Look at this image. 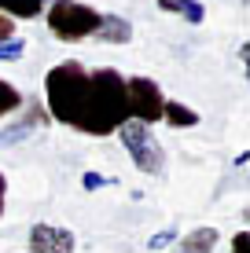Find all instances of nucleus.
Returning <instances> with one entry per match:
<instances>
[{
  "label": "nucleus",
  "mask_w": 250,
  "mask_h": 253,
  "mask_svg": "<svg viewBox=\"0 0 250 253\" xmlns=\"http://www.w3.org/2000/svg\"><path fill=\"white\" fill-rule=\"evenodd\" d=\"M45 107L59 125L85 136H110L129 121L125 77L114 66L89 70L77 59L55 63L45 74Z\"/></svg>",
  "instance_id": "1"
},
{
  "label": "nucleus",
  "mask_w": 250,
  "mask_h": 253,
  "mask_svg": "<svg viewBox=\"0 0 250 253\" xmlns=\"http://www.w3.org/2000/svg\"><path fill=\"white\" fill-rule=\"evenodd\" d=\"M45 22H48V33H51V37L74 44V41H89L92 33H96L100 11H96L92 4H85V0H51Z\"/></svg>",
  "instance_id": "2"
},
{
  "label": "nucleus",
  "mask_w": 250,
  "mask_h": 253,
  "mask_svg": "<svg viewBox=\"0 0 250 253\" xmlns=\"http://www.w3.org/2000/svg\"><path fill=\"white\" fill-rule=\"evenodd\" d=\"M118 139H122V147L129 151V158L140 172H148V176H162V169H166V151H162V143L154 139L151 125H140V121L129 118L122 128H118Z\"/></svg>",
  "instance_id": "3"
},
{
  "label": "nucleus",
  "mask_w": 250,
  "mask_h": 253,
  "mask_svg": "<svg viewBox=\"0 0 250 253\" xmlns=\"http://www.w3.org/2000/svg\"><path fill=\"white\" fill-rule=\"evenodd\" d=\"M125 99H129V118L133 121H140V125L162 121L166 95H162L154 77H125Z\"/></svg>",
  "instance_id": "4"
},
{
  "label": "nucleus",
  "mask_w": 250,
  "mask_h": 253,
  "mask_svg": "<svg viewBox=\"0 0 250 253\" xmlns=\"http://www.w3.org/2000/svg\"><path fill=\"white\" fill-rule=\"evenodd\" d=\"M74 231L59 228V224H33L30 231V253H74Z\"/></svg>",
  "instance_id": "5"
},
{
  "label": "nucleus",
  "mask_w": 250,
  "mask_h": 253,
  "mask_svg": "<svg viewBox=\"0 0 250 253\" xmlns=\"http://www.w3.org/2000/svg\"><path fill=\"white\" fill-rule=\"evenodd\" d=\"M48 121H51L48 110L41 107V103H30V107H26V114L15 121V125H7L4 132H0V147H11V143H22V139H30L41 125H48Z\"/></svg>",
  "instance_id": "6"
},
{
  "label": "nucleus",
  "mask_w": 250,
  "mask_h": 253,
  "mask_svg": "<svg viewBox=\"0 0 250 253\" xmlns=\"http://www.w3.org/2000/svg\"><path fill=\"white\" fill-rule=\"evenodd\" d=\"M92 37L103 41V44H129L133 41V26L122 15H100V26H96Z\"/></svg>",
  "instance_id": "7"
},
{
  "label": "nucleus",
  "mask_w": 250,
  "mask_h": 253,
  "mask_svg": "<svg viewBox=\"0 0 250 253\" xmlns=\"http://www.w3.org/2000/svg\"><path fill=\"white\" fill-rule=\"evenodd\" d=\"M51 4V0H0V15L4 19H41V11Z\"/></svg>",
  "instance_id": "8"
},
{
  "label": "nucleus",
  "mask_w": 250,
  "mask_h": 253,
  "mask_svg": "<svg viewBox=\"0 0 250 253\" xmlns=\"http://www.w3.org/2000/svg\"><path fill=\"white\" fill-rule=\"evenodd\" d=\"M217 228H192L180 239V253H213V246H217Z\"/></svg>",
  "instance_id": "9"
},
{
  "label": "nucleus",
  "mask_w": 250,
  "mask_h": 253,
  "mask_svg": "<svg viewBox=\"0 0 250 253\" xmlns=\"http://www.w3.org/2000/svg\"><path fill=\"white\" fill-rule=\"evenodd\" d=\"M162 121L173 128H195L199 125V114H195L192 107H184V103L177 99H166V107H162Z\"/></svg>",
  "instance_id": "10"
},
{
  "label": "nucleus",
  "mask_w": 250,
  "mask_h": 253,
  "mask_svg": "<svg viewBox=\"0 0 250 253\" xmlns=\"http://www.w3.org/2000/svg\"><path fill=\"white\" fill-rule=\"evenodd\" d=\"M158 7H162V11H169V15H180V19H188L192 26L206 22V7L199 4V0H158Z\"/></svg>",
  "instance_id": "11"
},
{
  "label": "nucleus",
  "mask_w": 250,
  "mask_h": 253,
  "mask_svg": "<svg viewBox=\"0 0 250 253\" xmlns=\"http://www.w3.org/2000/svg\"><path fill=\"white\" fill-rule=\"evenodd\" d=\"M22 92L15 88L11 81H4V77H0V118H7V114H15V110H22Z\"/></svg>",
  "instance_id": "12"
},
{
  "label": "nucleus",
  "mask_w": 250,
  "mask_h": 253,
  "mask_svg": "<svg viewBox=\"0 0 250 253\" xmlns=\"http://www.w3.org/2000/svg\"><path fill=\"white\" fill-rule=\"evenodd\" d=\"M22 55H26V41L22 37L4 41V44H0V63H15V59H22Z\"/></svg>",
  "instance_id": "13"
},
{
  "label": "nucleus",
  "mask_w": 250,
  "mask_h": 253,
  "mask_svg": "<svg viewBox=\"0 0 250 253\" xmlns=\"http://www.w3.org/2000/svg\"><path fill=\"white\" fill-rule=\"evenodd\" d=\"M169 242H177V228H166V231H154L151 239H148V250H151V253H158V250H166Z\"/></svg>",
  "instance_id": "14"
},
{
  "label": "nucleus",
  "mask_w": 250,
  "mask_h": 253,
  "mask_svg": "<svg viewBox=\"0 0 250 253\" xmlns=\"http://www.w3.org/2000/svg\"><path fill=\"white\" fill-rule=\"evenodd\" d=\"M107 184H114L110 176H100V172H85L81 176V187L85 191H100V187H107Z\"/></svg>",
  "instance_id": "15"
},
{
  "label": "nucleus",
  "mask_w": 250,
  "mask_h": 253,
  "mask_svg": "<svg viewBox=\"0 0 250 253\" xmlns=\"http://www.w3.org/2000/svg\"><path fill=\"white\" fill-rule=\"evenodd\" d=\"M4 41H15V22L0 15V44H4Z\"/></svg>",
  "instance_id": "16"
},
{
  "label": "nucleus",
  "mask_w": 250,
  "mask_h": 253,
  "mask_svg": "<svg viewBox=\"0 0 250 253\" xmlns=\"http://www.w3.org/2000/svg\"><path fill=\"white\" fill-rule=\"evenodd\" d=\"M247 242H250V235H247V231H239L236 239H232V250H236V253H247Z\"/></svg>",
  "instance_id": "17"
},
{
  "label": "nucleus",
  "mask_w": 250,
  "mask_h": 253,
  "mask_svg": "<svg viewBox=\"0 0 250 253\" xmlns=\"http://www.w3.org/2000/svg\"><path fill=\"white\" fill-rule=\"evenodd\" d=\"M4 202H7V180H4V172H0V216H4Z\"/></svg>",
  "instance_id": "18"
}]
</instances>
